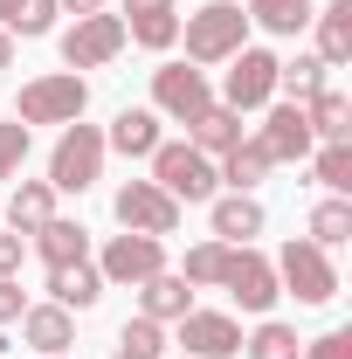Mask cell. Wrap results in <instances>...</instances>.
Returning a JSON list of instances; mask_svg holds the SVG:
<instances>
[{"mask_svg":"<svg viewBox=\"0 0 352 359\" xmlns=\"http://www.w3.org/2000/svg\"><path fill=\"white\" fill-rule=\"evenodd\" d=\"M276 290L297 297V304H332V297H339V263H332V249H318L311 235L283 242V256H276Z\"/></svg>","mask_w":352,"mask_h":359,"instance_id":"1","label":"cell"},{"mask_svg":"<svg viewBox=\"0 0 352 359\" xmlns=\"http://www.w3.org/2000/svg\"><path fill=\"white\" fill-rule=\"evenodd\" d=\"M180 35H187V62H228L235 48H249V14L235 0H208L201 14L180 21Z\"/></svg>","mask_w":352,"mask_h":359,"instance_id":"2","label":"cell"},{"mask_svg":"<svg viewBox=\"0 0 352 359\" xmlns=\"http://www.w3.org/2000/svg\"><path fill=\"white\" fill-rule=\"evenodd\" d=\"M83 111H90V83L76 76V69H55V76L21 83V104H14L21 125H76Z\"/></svg>","mask_w":352,"mask_h":359,"instance_id":"3","label":"cell"},{"mask_svg":"<svg viewBox=\"0 0 352 359\" xmlns=\"http://www.w3.org/2000/svg\"><path fill=\"white\" fill-rule=\"evenodd\" d=\"M97 173H104V132L97 125H62V138H55V152H48V187L55 194H83V187H97Z\"/></svg>","mask_w":352,"mask_h":359,"instance_id":"4","label":"cell"},{"mask_svg":"<svg viewBox=\"0 0 352 359\" xmlns=\"http://www.w3.org/2000/svg\"><path fill=\"white\" fill-rule=\"evenodd\" d=\"M152 187H166L180 208H194V201H215L221 194V173L208 152H194V145H159L152 152Z\"/></svg>","mask_w":352,"mask_h":359,"instance_id":"5","label":"cell"},{"mask_svg":"<svg viewBox=\"0 0 352 359\" xmlns=\"http://www.w3.org/2000/svg\"><path fill=\"white\" fill-rule=\"evenodd\" d=\"M208 104H215V90H208V69H201V62H159V69H152V111H159V118L194 125Z\"/></svg>","mask_w":352,"mask_h":359,"instance_id":"6","label":"cell"},{"mask_svg":"<svg viewBox=\"0 0 352 359\" xmlns=\"http://www.w3.org/2000/svg\"><path fill=\"white\" fill-rule=\"evenodd\" d=\"M215 290H228L242 311H256V318H263L269 304L283 297V290H276V263H269V256H256L249 242H242V249H228V269H221Z\"/></svg>","mask_w":352,"mask_h":359,"instance_id":"7","label":"cell"},{"mask_svg":"<svg viewBox=\"0 0 352 359\" xmlns=\"http://www.w3.org/2000/svg\"><path fill=\"white\" fill-rule=\"evenodd\" d=\"M111 208H118V222L132 228V235H159V242H166V235L180 228V201L166 194V187H152V180H125Z\"/></svg>","mask_w":352,"mask_h":359,"instance_id":"8","label":"cell"},{"mask_svg":"<svg viewBox=\"0 0 352 359\" xmlns=\"http://www.w3.org/2000/svg\"><path fill=\"white\" fill-rule=\"evenodd\" d=\"M263 132H256V145H263L269 166H304L311 152H318V138H311L304 125V104H263Z\"/></svg>","mask_w":352,"mask_h":359,"instance_id":"9","label":"cell"},{"mask_svg":"<svg viewBox=\"0 0 352 359\" xmlns=\"http://www.w3.org/2000/svg\"><path fill=\"white\" fill-rule=\"evenodd\" d=\"M125 48V21L118 14H76V28L62 35V62L69 69H104Z\"/></svg>","mask_w":352,"mask_h":359,"instance_id":"10","label":"cell"},{"mask_svg":"<svg viewBox=\"0 0 352 359\" xmlns=\"http://www.w3.org/2000/svg\"><path fill=\"white\" fill-rule=\"evenodd\" d=\"M166 269V242L159 235H111L104 242V263H97V276L104 283H145V276H159Z\"/></svg>","mask_w":352,"mask_h":359,"instance_id":"11","label":"cell"},{"mask_svg":"<svg viewBox=\"0 0 352 359\" xmlns=\"http://www.w3.org/2000/svg\"><path fill=\"white\" fill-rule=\"evenodd\" d=\"M269 97H276V55L269 48H235L228 55V111H263Z\"/></svg>","mask_w":352,"mask_h":359,"instance_id":"12","label":"cell"},{"mask_svg":"<svg viewBox=\"0 0 352 359\" xmlns=\"http://www.w3.org/2000/svg\"><path fill=\"white\" fill-rule=\"evenodd\" d=\"M242 353V325L228 311H187L180 318V359H235Z\"/></svg>","mask_w":352,"mask_h":359,"instance_id":"13","label":"cell"},{"mask_svg":"<svg viewBox=\"0 0 352 359\" xmlns=\"http://www.w3.org/2000/svg\"><path fill=\"white\" fill-rule=\"evenodd\" d=\"M125 42L138 48H173L180 42V0H125Z\"/></svg>","mask_w":352,"mask_h":359,"instance_id":"14","label":"cell"},{"mask_svg":"<svg viewBox=\"0 0 352 359\" xmlns=\"http://www.w3.org/2000/svg\"><path fill=\"white\" fill-rule=\"evenodd\" d=\"M263 201L256 194H215L208 201V228H215V242H228V249H242L249 235H263Z\"/></svg>","mask_w":352,"mask_h":359,"instance_id":"15","label":"cell"},{"mask_svg":"<svg viewBox=\"0 0 352 359\" xmlns=\"http://www.w3.org/2000/svg\"><path fill=\"white\" fill-rule=\"evenodd\" d=\"M187 311H194V283H187L180 269H159V276L138 283V318H152V325H180Z\"/></svg>","mask_w":352,"mask_h":359,"instance_id":"16","label":"cell"},{"mask_svg":"<svg viewBox=\"0 0 352 359\" xmlns=\"http://www.w3.org/2000/svg\"><path fill=\"white\" fill-rule=\"evenodd\" d=\"M311 28H318V48H311V55H318L325 69H346L352 62V0H325V7L311 14Z\"/></svg>","mask_w":352,"mask_h":359,"instance_id":"17","label":"cell"},{"mask_svg":"<svg viewBox=\"0 0 352 359\" xmlns=\"http://www.w3.org/2000/svg\"><path fill=\"white\" fill-rule=\"evenodd\" d=\"M166 138H159V111H118L111 118V132H104V152H125V159H152Z\"/></svg>","mask_w":352,"mask_h":359,"instance_id":"18","label":"cell"},{"mask_svg":"<svg viewBox=\"0 0 352 359\" xmlns=\"http://www.w3.org/2000/svg\"><path fill=\"white\" fill-rule=\"evenodd\" d=\"M21 339L42 359L69 353V346H76V311H62V304H28V311H21Z\"/></svg>","mask_w":352,"mask_h":359,"instance_id":"19","label":"cell"},{"mask_svg":"<svg viewBox=\"0 0 352 359\" xmlns=\"http://www.w3.org/2000/svg\"><path fill=\"white\" fill-rule=\"evenodd\" d=\"M104 297V276H97V263H55L48 269V304H62V311H90Z\"/></svg>","mask_w":352,"mask_h":359,"instance_id":"20","label":"cell"},{"mask_svg":"<svg viewBox=\"0 0 352 359\" xmlns=\"http://www.w3.org/2000/svg\"><path fill=\"white\" fill-rule=\"evenodd\" d=\"M28 242H35V256H42L48 269H55V263H83V256H90V228L69 222V215H48Z\"/></svg>","mask_w":352,"mask_h":359,"instance_id":"21","label":"cell"},{"mask_svg":"<svg viewBox=\"0 0 352 359\" xmlns=\"http://www.w3.org/2000/svg\"><path fill=\"white\" fill-rule=\"evenodd\" d=\"M304 125L318 145H352V97L346 90H318L304 104Z\"/></svg>","mask_w":352,"mask_h":359,"instance_id":"22","label":"cell"},{"mask_svg":"<svg viewBox=\"0 0 352 359\" xmlns=\"http://www.w3.org/2000/svg\"><path fill=\"white\" fill-rule=\"evenodd\" d=\"M187 145H194V152H208V159L235 152V145H242V111H228V104H208V111L187 125Z\"/></svg>","mask_w":352,"mask_h":359,"instance_id":"23","label":"cell"},{"mask_svg":"<svg viewBox=\"0 0 352 359\" xmlns=\"http://www.w3.org/2000/svg\"><path fill=\"white\" fill-rule=\"evenodd\" d=\"M48 215H55V187H48V180H21V187L7 194V228H14V235H35Z\"/></svg>","mask_w":352,"mask_h":359,"instance_id":"24","label":"cell"},{"mask_svg":"<svg viewBox=\"0 0 352 359\" xmlns=\"http://www.w3.org/2000/svg\"><path fill=\"white\" fill-rule=\"evenodd\" d=\"M215 173L228 180V194H256L263 173H269V159H263V145H256V138H242L235 152H221V159H215Z\"/></svg>","mask_w":352,"mask_h":359,"instance_id":"25","label":"cell"},{"mask_svg":"<svg viewBox=\"0 0 352 359\" xmlns=\"http://www.w3.org/2000/svg\"><path fill=\"white\" fill-rule=\"evenodd\" d=\"M311 14H318V0H249V21L269 35H304Z\"/></svg>","mask_w":352,"mask_h":359,"instance_id":"26","label":"cell"},{"mask_svg":"<svg viewBox=\"0 0 352 359\" xmlns=\"http://www.w3.org/2000/svg\"><path fill=\"white\" fill-rule=\"evenodd\" d=\"M311 242H318V249H346L352 242V201L346 194H325V201L311 208Z\"/></svg>","mask_w":352,"mask_h":359,"instance_id":"27","label":"cell"},{"mask_svg":"<svg viewBox=\"0 0 352 359\" xmlns=\"http://www.w3.org/2000/svg\"><path fill=\"white\" fill-rule=\"evenodd\" d=\"M276 90H290V104H311L318 90H332V69L318 55H290V62H276Z\"/></svg>","mask_w":352,"mask_h":359,"instance_id":"28","label":"cell"},{"mask_svg":"<svg viewBox=\"0 0 352 359\" xmlns=\"http://www.w3.org/2000/svg\"><path fill=\"white\" fill-rule=\"evenodd\" d=\"M55 14H62L55 0H0V28H7V35H28V42L55 28Z\"/></svg>","mask_w":352,"mask_h":359,"instance_id":"29","label":"cell"},{"mask_svg":"<svg viewBox=\"0 0 352 359\" xmlns=\"http://www.w3.org/2000/svg\"><path fill=\"white\" fill-rule=\"evenodd\" d=\"M297 346H304V339H297L283 318H263V325L242 339V353H249V359H297Z\"/></svg>","mask_w":352,"mask_h":359,"instance_id":"30","label":"cell"},{"mask_svg":"<svg viewBox=\"0 0 352 359\" xmlns=\"http://www.w3.org/2000/svg\"><path fill=\"white\" fill-rule=\"evenodd\" d=\"M111 359H166V325H152V318H125L118 353H111Z\"/></svg>","mask_w":352,"mask_h":359,"instance_id":"31","label":"cell"},{"mask_svg":"<svg viewBox=\"0 0 352 359\" xmlns=\"http://www.w3.org/2000/svg\"><path fill=\"white\" fill-rule=\"evenodd\" d=\"M311 180L325 194H352V145H318L311 152Z\"/></svg>","mask_w":352,"mask_h":359,"instance_id":"32","label":"cell"},{"mask_svg":"<svg viewBox=\"0 0 352 359\" xmlns=\"http://www.w3.org/2000/svg\"><path fill=\"white\" fill-rule=\"evenodd\" d=\"M221 269H228V242H194L180 276H187L194 290H215V283H221Z\"/></svg>","mask_w":352,"mask_h":359,"instance_id":"33","label":"cell"},{"mask_svg":"<svg viewBox=\"0 0 352 359\" xmlns=\"http://www.w3.org/2000/svg\"><path fill=\"white\" fill-rule=\"evenodd\" d=\"M21 159H28V125L14 118V125H0V180L21 173Z\"/></svg>","mask_w":352,"mask_h":359,"instance_id":"34","label":"cell"},{"mask_svg":"<svg viewBox=\"0 0 352 359\" xmlns=\"http://www.w3.org/2000/svg\"><path fill=\"white\" fill-rule=\"evenodd\" d=\"M297 359H352V332H325V339L297 346Z\"/></svg>","mask_w":352,"mask_h":359,"instance_id":"35","label":"cell"},{"mask_svg":"<svg viewBox=\"0 0 352 359\" xmlns=\"http://www.w3.org/2000/svg\"><path fill=\"white\" fill-rule=\"evenodd\" d=\"M21 256H28V235H0V276H21Z\"/></svg>","mask_w":352,"mask_h":359,"instance_id":"36","label":"cell"},{"mask_svg":"<svg viewBox=\"0 0 352 359\" xmlns=\"http://www.w3.org/2000/svg\"><path fill=\"white\" fill-rule=\"evenodd\" d=\"M21 311H28V297H21V283H14V276H0V325H14Z\"/></svg>","mask_w":352,"mask_h":359,"instance_id":"37","label":"cell"},{"mask_svg":"<svg viewBox=\"0 0 352 359\" xmlns=\"http://www.w3.org/2000/svg\"><path fill=\"white\" fill-rule=\"evenodd\" d=\"M55 7H69V14H104V0H55Z\"/></svg>","mask_w":352,"mask_h":359,"instance_id":"38","label":"cell"},{"mask_svg":"<svg viewBox=\"0 0 352 359\" xmlns=\"http://www.w3.org/2000/svg\"><path fill=\"white\" fill-rule=\"evenodd\" d=\"M0 69H14V35L0 28Z\"/></svg>","mask_w":352,"mask_h":359,"instance_id":"39","label":"cell"},{"mask_svg":"<svg viewBox=\"0 0 352 359\" xmlns=\"http://www.w3.org/2000/svg\"><path fill=\"white\" fill-rule=\"evenodd\" d=\"M48 359H62V353H48Z\"/></svg>","mask_w":352,"mask_h":359,"instance_id":"40","label":"cell"}]
</instances>
